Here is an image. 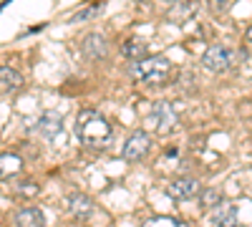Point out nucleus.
<instances>
[{"label":"nucleus","instance_id":"f257e3e1","mask_svg":"<svg viewBox=\"0 0 252 227\" xmlns=\"http://www.w3.org/2000/svg\"><path fill=\"white\" fill-rule=\"evenodd\" d=\"M76 136L83 147L89 149H106L114 134H111V124L103 119L98 111H81L76 119Z\"/></svg>","mask_w":252,"mask_h":227},{"label":"nucleus","instance_id":"f03ea898","mask_svg":"<svg viewBox=\"0 0 252 227\" xmlns=\"http://www.w3.org/2000/svg\"><path fill=\"white\" fill-rule=\"evenodd\" d=\"M131 73L146 86H159L172 78V61L161 56H146L141 61H134Z\"/></svg>","mask_w":252,"mask_h":227},{"label":"nucleus","instance_id":"7ed1b4c3","mask_svg":"<svg viewBox=\"0 0 252 227\" xmlns=\"http://www.w3.org/2000/svg\"><path fill=\"white\" fill-rule=\"evenodd\" d=\"M235 64V51L229 46H209L202 56V66L212 73H222Z\"/></svg>","mask_w":252,"mask_h":227},{"label":"nucleus","instance_id":"20e7f679","mask_svg":"<svg viewBox=\"0 0 252 227\" xmlns=\"http://www.w3.org/2000/svg\"><path fill=\"white\" fill-rule=\"evenodd\" d=\"M177 121H179V116L174 114V109H172L169 101H161V104H157V106L152 109L149 119H146V124H149L154 131H159V134L174 129V127H177Z\"/></svg>","mask_w":252,"mask_h":227},{"label":"nucleus","instance_id":"39448f33","mask_svg":"<svg viewBox=\"0 0 252 227\" xmlns=\"http://www.w3.org/2000/svg\"><path fill=\"white\" fill-rule=\"evenodd\" d=\"M149 149H152V136L146 131H134L129 139H126L121 157L126 162H141L146 154H149Z\"/></svg>","mask_w":252,"mask_h":227},{"label":"nucleus","instance_id":"423d86ee","mask_svg":"<svg viewBox=\"0 0 252 227\" xmlns=\"http://www.w3.org/2000/svg\"><path fill=\"white\" fill-rule=\"evenodd\" d=\"M199 192H202V182L194 177H179V179H172L166 184V195L172 199H182V202L194 199Z\"/></svg>","mask_w":252,"mask_h":227},{"label":"nucleus","instance_id":"0eeeda50","mask_svg":"<svg viewBox=\"0 0 252 227\" xmlns=\"http://www.w3.org/2000/svg\"><path fill=\"white\" fill-rule=\"evenodd\" d=\"M63 131V114L58 111H46L35 121V134L43 136L46 141H56V136Z\"/></svg>","mask_w":252,"mask_h":227},{"label":"nucleus","instance_id":"6e6552de","mask_svg":"<svg viewBox=\"0 0 252 227\" xmlns=\"http://www.w3.org/2000/svg\"><path fill=\"white\" fill-rule=\"evenodd\" d=\"M81 51L91 61H103L106 53H109V43H106V38H103L101 33H89L86 38L81 40Z\"/></svg>","mask_w":252,"mask_h":227},{"label":"nucleus","instance_id":"1a4fd4ad","mask_svg":"<svg viewBox=\"0 0 252 227\" xmlns=\"http://www.w3.org/2000/svg\"><path fill=\"white\" fill-rule=\"evenodd\" d=\"M23 157H18L13 152H3L0 154V179L8 182V179H15L23 174Z\"/></svg>","mask_w":252,"mask_h":227},{"label":"nucleus","instance_id":"9d476101","mask_svg":"<svg viewBox=\"0 0 252 227\" xmlns=\"http://www.w3.org/2000/svg\"><path fill=\"white\" fill-rule=\"evenodd\" d=\"M13 225L15 227H46V215L38 207H20L13 215Z\"/></svg>","mask_w":252,"mask_h":227},{"label":"nucleus","instance_id":"9b49d317","mask_svg":"<svg viewBox=\"0 0 252 227\" xmlns=\"http://www.w3.org/2000/svg\"><path fill=\"white\" fill-rule=\"evenodd\" d=\"M66 210H68L71 217H91V212H94V202H91L86 195L73 192V195L66 197Z\"/></svg>","mask_w":252,"mask_h":227},{"label":"nucleus","instance_id":"f8f14e48","mask_svg":"<svg viewBox=\"0 0 252 227\" xmlns=\"http://www.w3.org/2000/svg\"><path fill=\"white\" fill-rule=\"evenodd\" d=\"M212 225L215 227H240L237 207L235 204H217L215 215H212Z\"/></svg>","mask_w":252,"mask_h":227},{"label":"nucleus","instance_id":"ddd939ff","mask_svg":"<svg viewBox=\"0 0 252 227\" xmlns=\"http://www.w3.org/2000/svg\"><path fill=\"white\" fill-rule=\"evenodd\" d=\"M23 86V76L10 66H0V96H8Z\"/></svg>","mask_w":252,"mask_h":227},{"label":"nucleus","instance_id":"4468645a","mask_svg":"<svg viewBox=\"0 0 252 227\" xmlns=\"http://www.w3.org/2000/svg\"><path fill=\"white\" fill-rule=\"evenodd\" d=\"M197 13V0H182V3H174L169 10H166V18L172 20V23H184Z\"/></svg>","mask_w":252,"mask_h":227},{"label":"nucleus","instance_id":"2eb2a0df","mask_svg":"<svg viewBox=\"0 0 252 227\" xmlns=\"http://www.w3.org/2000/svg\"><path fill=\"white\" fill-rule=\"evenodd\" d=\"M121 53L129 58V61H141V58H146V43H144L141 38H129L121 46Z\"/></svg>","mask_w":252,"mask_h":227},{"label":"nucleus","instance_id":"dca6fc26","mask_svg":"<svg viewBox=\"0 0 252 227\" xmlns=\"http://www.w3.org/2000/svg\"><path fill=\"white\" fill-rule=\"evenodd\" d=\"M220 202H222V195L217 190H202L199 192V204H202L204 210H215Z\"/></svg>","mask_w":252,"mask_h":227},{"label":"nucleus","instance_id":"f3484780","mask_svg":"<svg viewBox=\"0 0 252 227\" xmlns=\"http://www.w3.org/2000/svg\"><path fill=\"white\" fill-rule=\"evenodd\" d=\"M141 227H187L182 220H174V217H149V220H146Z\"/></svg>","mask_w":252,"mask_h":227},{"label":"nucleus","instance_id":"a211bd4d","mask_svg":"<svg viewBox=\"0 0 252 227\" xmlns=\"http://www.w3.org/2000/svg\"><path fill=\"white\" fill-rule=\"evenodd\" d=\"M101 10V5L98 3H94V5H86V8H81L73 18H71V23H81V20H89V18H94L96 13Z\"/></svg>","mask_w":252,"mask_h":227},{"label":"nucleus","instance_id":"6ab92c4d","mask_svg":"<svg viewBox=\"0 0 252 227\" xmlns=\"http://www.w3.org/2000/svg\"><path fill=\"white\" fill-rule=\"evenodd\" d=\"M18 192H26V197H35L38 187H35V184H20V187H18Z\"/></svg>","mask_w":252,"mask_h":227},{"label":"nucleus","instance_id":"aec40b11","mask_svg":"<svg viewBox=\"0 0 252 227\" xmlns=\"http://www.w3.org/2000/svg\"><path fill=\"white\" fill-rule=\"evenodd\" d=\"M247 40H252V26H250V31H247Z\"/></svg>","mask_w":252,"mask_h":227},{"label":"nucleus","instance_id":"412c9836","mask_svg":"<svg viewBox=\"0 0 252 227\" xmlns=\"http://www.w3.org/2000/svg\"><path fill=\"white\" fill-rule=\"evenodd\" d=\"M172 3H182V0H172Z\"/></svg>","mask_w":252,"mask_h":227}]
</instances>
